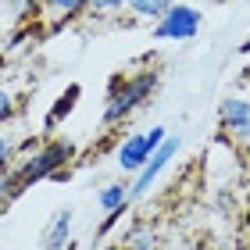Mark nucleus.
I'll use <instances>...</instances> for the list:
<instances>
[{
    "label": "nucleus",
    "instance_id": "16",
    "mask_svg": "<svg viewBox=\"0 0 250 250\" xmlns=\"http://www.w3.org/2000/svg\"><path fill=\"white\" fill-rule=\"evenodd\" d=\"M11 161H15V143L0 136V175H4L7 168H11Z\"/></svg>",
    "mask_w": 250,
    "mask_h": 250
},
{
    "label": "nucleus",
    "instance_id": "11",
    "mask_svg": "<svg viewBox=\"0 0 250 250\" xmlns=\"http://www.w3.org/2000/svg\"><path fill=\"white\" fill-rule=\"evenodd\" d=\"M21 193H25V186L18 183V175H15V165H11L7 172L0 175V208H7L11 200H18Z\"/></svg>",
    "mask_w": 250,
    "mask_h": 250
},
{
    "label": "nucleus",
    "instance_id": "7",
    "mask_svg": "<svg viewBox=\"0 0 250 250\" xmlns=\"http://www.w3.org/2000/svg\"><path fill=\"white\" fill-rule=\"evenodd\" d=\"M72 222H75V211L72 208H58V211H54V218L47 222V229H43V250H61V247H68Z\"/></svg>",
    "mask_w": 250,
    "mask_h": 250
},
{
    "label": "nucleus",
    "instance_id": "14",
    "mask_svg": "<svg viewBox=\"0 0 250 250\" xmlns=\"http://www.w3.org/2000/svg\"><path fill=\"white\" fill-rule=\"evenodd\" d=\"M125 211H129V208H118V211H104V222L97 225L93 240H107V232H111V229H115V225H118V222L125 218Z\"/></svg>",
    "mask_w": 250,
    "mask_h": 250
},
{
    "label": "nucleus",
    "instance_id": "6",
    "mask_svg": "<svg viewBox=\"0 0 250 250\" xmlns=\"http://www.w3.org/2000/svg\"><path fill=\"white\" fill-rule=\"evenodd\" d=\"M218 125L225 136L250 143V97H225L218 104Z\"/></svg>",
    "mask_w": 250,
    "mask_h": 250
},
{
    "label": "nucleus",
    "instance_id": "13",
    "mask_svg": "<svg viewBox=\"0 0 250 250\" xmlns=\"http://www.w3.org/2000/svg\"><path fill=\"white\" fill-rule=\"evenodd\" d=\"M172 4H179V0H132V11L140 18H161Z\"/></svg>",
    "mask_w": 250,
    "mask_h": 250
},
{
    "label": "nucleus",
    "instance_id": "15",
    "mask_svg": "<svg viewBox=\"0 0 250 250\" xmlns=\"http://www.w3.org/2000/svg\"><path fill=\"white\" fill-rule=\"evenodd\" d=\"M132 7V0H89V11L93 15H115V11Z\"/></svg>",
    "mask_w": 250,
    "mask_h": 250
},
{
    "label": "nucleus",
    "instance_id": "17",
    "mask_svg": "<svg viewBox=\"0 0 250 250\" xmlns=\"http://www.w3.org/2000/svg\"><path fill=\"white\" fill-rule=\"evenodd\" d=\"M11 115H15V97H11V89H0V125Z\"/></svg>",
    "mask_w": 250,
    "mask_h": 250
},
{
    "label": "nucleus",
    "instance_id": "4",
    "mask_svg": "<svg viewBox=\"0 0 250 250\" xmlns=\"http://www.w3.org/2000/svg\"><path fill=\"white\" fill-rule=\"evenodd\" d=\"M204 25V15L197 7H189V4H172L165 11L161 18H157V25H154V36L157 40H175V43H183V40H193L200 32Z\"/></svg>",
    "mask_w": 250,
    "mask_h": 250
},
{
    "label": "nucleus",
    "instance_id": "8",
    "mask_svg": "<svg viewBox=\"0 0 250 250\" xmlns=\"http://www.w3.org/2000/svg\"><path fill=\"white\" fill-rule=\"evenodd\" d=\"M79 97H83V86H79V83H72V86H68L64 93L58 97V100H54V107H50L47 122H43V129H47V132H54V129H58V125H61V122H64V118H68V115L75 111Z\"/></svg>",
    "mask_w": 250,
    "mask_h": 250
},
{
    "label": "nucleus",
    "instance_id": "2",
    "mask_svg": "<svg viewBox=\"0 0 250 250\" xmlns=\"http://www.w3.org/2000/svg\"><path fill=\"white\" fill-rule=\"evenodd\" d=\"M72 157H75V143L72 140H40L36 150L15 165V175H18V183L25 189L43 183V179H64Z\"/></svg>",
    "mask_w": 250,
    "mask_h": 250
},
{
    "label": "nucleus",
    "instance_id": "3",
    "mask_svg": "<svg viewBox=\"0 0 250 250\" xmlns=\"http://www.w3.org/2000/svg\"><path fill=\"white\" fill-rule=\"evenodd\" d=\"M165 136H168L165 125H154V129H146V132L125 136L122 146H118V168H122V172H132V175H136V172L146 165V157H150L157 146L165 143Z\"/></svg>",
    "mask_w": 250,
    "mask_h": 250
},
{
    "label": "nucleus",
    "instance_id": "1",
    "mask_svg": "<svg viewBox=\"0 0 250 250\" xmlns=\"http://www.w3.org/2000/svg\"><path fill=\"white\" fill-rule=\"evenodd\" d=\"M157 89V72L154 68H143V72H129V75H115L111 79V89H107V100H104V115L100 122L107 125H122L125 118L132 115L136 107H143L150 93Z\"/></svg>",
    "mask_w": 250,
    "mask_h": 250
},
{
    "label": "nucleus",
    "instance_id": "9",
    "mask_svg": "<svg viewBox=\"0 0 250 250\" xmlns=\"http://www.w3.org/2000/svg\"><path fill=\"white\" fill-rule=\"evenodd\" d=\"M122 250H157V229L150 222H136L122 240Z\"/></svg>",
    "mask_w": 250,
    "mask_h": 250
},
{
    "label": "nucleus",
    "instance_id": "12",
    "mask_svg": "<svg viewBox=\"0 0 250 250\" xmlns=\"http://www.w3.org/2000/svg\"><path fill=\"white\" fill-rule=\"evenodd\" d=\"M47 7L58 18H79L83 11H89V0H47Z\"/></svg>",
    "mask_w": 250,
    "mask_h": 250
},
{
    "label": "nucleus",
    "instance_id": "5",
    "mask_svg": "<svg viewBox=\"0 0 250 250\" xmlns=\"http://www.w3.org/2000/svg\"><path fill=\"white\" fill-rule=\"evenodd\" d=\"M179 154V140L175 136H165V143L157 146V150L146 157V165L140 168V172H136V179L129 183V200H143L146 193H150V186L157 183V179H161V172L168 165H172V157Z\"/></svg>",
    "mask_w": 250,
    "mask_h": 250
},
{
    "label": "nucleus",
    "instance_id": "10",
    "mask_svg": "<svg viewBox=\"0 0 250 250\" xmlns=\"http://www.w3.org/2000/svg\"><path fill=\"white\" fill-rule=\"evenodd\" d=\"M100 208H104V211H118V208H129V186H125V183H111V186H104V189H100Z\"/></svg>",
    "mask_w": 250,
    "mask_h": 250
},
{
    "label": "nucleus",
    "instance_id": "18",
    "mask_svg": "<svg viewBox=\"0 0 250 250\" xmlns=\"http://www.w3.org/2000/svg\"><path fill=\"white\" fill-rule=\"evenodd\" d=\"M175 250H189V247H175Z\"/></svg>",
    "mask_w": 250,
    "mask_h": 250
}]
</instances>
